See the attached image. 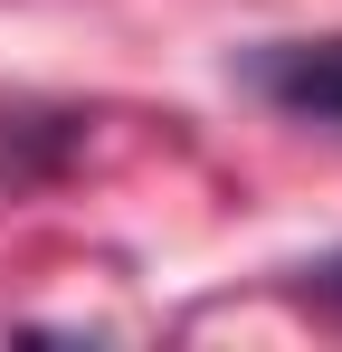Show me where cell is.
Returning <instances> with one entry per match:
<instances>
[{"mask_svg": "<svg viewBox=\"0 0 342 352\" xmlns=\"http://www.w3.org/2000/svg\"><path fill=\"white\" fill-rule=\"evenodd\" d=\"M314 305H333V314H342V257H323V267H314Z\"/></svg>", "mask_w": 342, "mask_h": 352, "instance_id": "2", "label": "cell"}, {"mask_svg": "<svg viewBox=\"0 0 342 352\" xmlns=\"http://www.w3.org/2000/svg\"><path fill=\"white\" fill-rule=\"evenodd\" d=\"M285 115H314V124H342V38H295V48H266L247 67Z\"/></svg>", "mask_w": 342, "mask_h": 352, "instance_id": "1", "label": "cell"}]
</instances>
